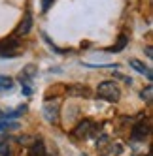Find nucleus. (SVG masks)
I'll list each match as a JSON object with an SVG mask.
<instances>
[{"instance_id": "21", "label": "nucleus", "mask_w": 153, "mask_h": 156, "mask_svg": "<svg viewBox=\"0 0 153 156\" xmlns=\"http://www.w3.org/2000/svg\"><path fill=\"white\" fill-rule=\"evenodd\" d=\"M81 156H85V154H81Z\"/></svg>"}, {"instance_id": "18", "label": "nucleus", "mask_w": 153, "mask_h": 156, "mask_svg": "<svg viewBox=\"0 0 153 156\" xmlns=\"http://www.w3.org/2000/svg\"><path fill=\"white\" fill-rule=\"evenodd\" d=\"M151 53H153V51H151V47H149V45H147V47H146V55H147V57H149V58H151V57H153V55H151Z\"/></svg>"}, {"instance_id": "10", "label": "nucleus", "mask_w": 153, "mask_h": 156, "mask_svg": "<svg viewBox=\"0 0 153 156\" xmlns=\"http://www.w3.org/2000/svg\"><path fill=\"white\" fill-rule=\"evenodd\" d=\"M13 88V79L8 75H0V92L2 90H12Z\"/></svg>"}, {"instance_id": "7", "label": "nucleus", "mask_w": 153, "mask_h": 156, "mask_svg": "<svg viewBox=\"0 0 153 156\" xmlns=\"http://www.w3.org/2000/svg\"><path fill=\"white\" fill-rule=\"evenodd\" d=\"M28 156H46V145L42 139H38L34 145L28 147Z\"/></svg>"}, {"instance_id": "16", "label": "nucleus", "mask_w": 153, "mask_h": 156, "mask_svg": "<svg viewBox=\"0 0 153 156\" xmlns=\"http://www.w3.org/2000/svg\"><path fill=\"white\" fill-rule=\"evenodd\" d=\"M114 75L117 77V79H121V81H125V83H129V85H130V83H132V79H130V77H127V75H121V73H117V72H115Z\"/></svg>"}, {"instance_id": "8", "label": "nucleus", "mask_w": 153, "mask_h": 156, "mask_svg": "<svg viewBox=\"0 0 153 156\" xmlns=\"http://www.w3.org/2000/svg\"><path fill=\"white\" fill-rule=\"evenodd\" d=\"M119 152H121V145L119 143H110L108 149L100 152V156H119Z\"/></svg>"}, {"instance_id": "6", "label": "nucleus", "mask_w": 153, "mask_h": 156, "mask_svg": "<svg viewBox=\"0 0 153 156\" xmlns=\"http://www.w3.org/2000/svg\"><path fill=\"white\" fill-rule=\"evenodd\" d=\"M30 28H32V15L30 13H25V19L21 21V25L17 27V34L19 36H25V34H28V32H30Z\"/></svg>"}, {"instance_id": "12", "label": "nucleus", "mask_w": 153, "mask_h": 156, "mask_svg": "<svg viewBox=\"0 0 153 156\" xmlns=\"http://www.w3.org/2000/svg\"><path fill=\"white\" fill-rule=\"evenodd\" d=\"M140 96H142V98H144V100H146V102L149 104V102H151V100H153V87H151V85H147V87L144 88V90H142V92H140Z\"/></svg>"}, {"instance_id": "9", "label": "nucleus", "mask_w": 153, "mask_h": 156, "mask_svg": "<svg viewBox=\"0 0 153 156\" xmlns=\"http://www.w3.org/2000/svg\"><path fill=\"white\" fill-rule=\"evenodd\" d=\"M34 73H36V68H34V66H32V64H28L27 68H25V72H23V73L19 75V81L27 85V83H28V79H30V77H34Z\"/></svg>"}, {"instance_id": "20", "label": "nucleus", "mask_w": 153, "mask_h": 156, "mask_svg": "<svg viewBox=\"0 0 153 156\" xmlns=\"http://www.w3.org/2000/svg\"><path fill=\"white\" fill-rule=\"evenodd\" d=\"M4 156H12V152H8V154H4Z\"/></svg>"}, {"instance_id": "14", "label": "nucleus", "mask_w": 153, "mask_h": 156, "mask_svg": "<svg viewBox=\"0 0 153 156\" xmlns=\"http://www.w3.org/2000/svg\"><path fill=\"white\" fill-rule=\"evenodd\" d=\"M36 141H38V137H34V136H23V137H19V143L27 145V147H30V145H34Z\"/></svg>"}, {"instance_id": "19", "label": "nucleus", "mask_w": 153, "mask_h": 156, "mask_svg": "<svg viewBox=\"0 0 153 156\" xmlns=\"http://www.w3.org/2000/svg\"><path fill=\"white\" fill-rule=\"evenodd\" d=\"M4 119V115H2V111H0V120H2Z\"/></svg>"}, {"instance_id": "3", "label": "nucleus", "mask_w": 153, "mask_h": 156, "mask_svg": "<svg viewBox=\"0 0 153 156\" xmlns=\"http://www.w3.org/2000/svg\"><path fill=\"white\" fill-rule=\"evenodd\" d=\"M93 130H95V124H93V120H83V122H80L78 126H76V130H74V136L76 137H80V139H85V137H89L91 133H93Z\"/></svg>"}, {"instance_id": "5", "label": "nucleus", "mask_w": 153, "mask_h": 156, "mask_svg": "<svg viewBox=\"0 0 153 156\" xmlns=\"http://www.w3.org/2000/svg\"><path fill=\"white\" fill-rule=\"evenodd\" d=\"M149 133V122H138L132 130V137L134 139H144Z\"/></svg>"}, {"instance_id": "1", "label": "nucleus", "mask_w": 153, "mask_h": 156, "mask_svg": "<svg viewBox=\"0 0 153 156\" xmlns=\"http://www.w3.org/2000/svg\"><path fill=\"white\" fill-rule=\"evenodd\" d=\"M96 94L98 98H102L106 100V102H119V98H121V90H119V87L115 81H102V83H98L96 87Z\"/></svg>"}, {"instance_id": "13", "label": "nucleus", "mask_w": 153, "mask_h": 156, "mask_svg": "<svg viewBox=\"0 0 153 156\" xmlns=\"http://www.w3.org/2000/svg\"><path fill=\"white\" fill-rule=\"evenodd\" d=\"M9 152V145H8V137L6 136H0V156H4Z\"/></svg>"}, {"instance_id": "2", "label": "nucleus", "mask_w": 153, "mask_h": 156, "mask_svg": "<svg viewBox=\"0 0 153 156\" xmlns=\"http://www.w3.org/2000/svg\"><path fill=\"white\" fill-rule=\"evenodd\" d=\"M59 109H61V100H53V102H46L43 104V115H46L47 122H59Z\"/></svg>"}, {"instance_id": "17", "label": "nucleus", "mask_w": 153, "mask_h": 156, "mask_svg": "<svg viewBox=\"0 0 153 156\" xmlns=\"http://www.w3.org/2000/svg\"><path fill=\"white\" fill-rule=\"evenodd\" d=\"M51 2H53V0H42V9H43V12H47V8L51 6Z\"/></svg>"}, {"instance_id": "11", "label": "nucleus", "mask_w": 153, "mask_h": 156, "mask_svg": "<svg viewBox=\"0 0 153 156\" xmlns=\"http://www.w3.org/2000/svg\"><path fill=\"white\" fill-rule=\"evenodd\" d=\"M68 94H80V96H89V88L85 87H68Z\"/></svg>"}, {"instance_id": "4", "label": "nucleus", "mask_w": 153, "mask_h": 156, "mask_svg": "<svg viewBox=\"0 0 153 156\" xmlns=\"http://www.w3.org/2000/svg\"><path fill=\"white\" fill-rule=\"evenodd\" d=\"M129 64H130V68H134L138 73H144L147 79L151 81V77H153V75H151V70L147 68L144 62H140V60H136V58H130V60H129Z\"/></svg>"}, {"instance_id": "15", "label": "nucleus", "mask_w": 153, "mask_h": 156, "mask_svg": "<svg viewBox=\"0 0 153 156\" xmlns=\"http://www.w3.org/2000/svg\"><path fill=\"white\" fill-rule=\"evenodd\" d=\"M125 43H127V36L123 34V36H119V41H117V45H115V47H112L110 51H121V49L125 47Z\"/></svg>"}]
</instances>
